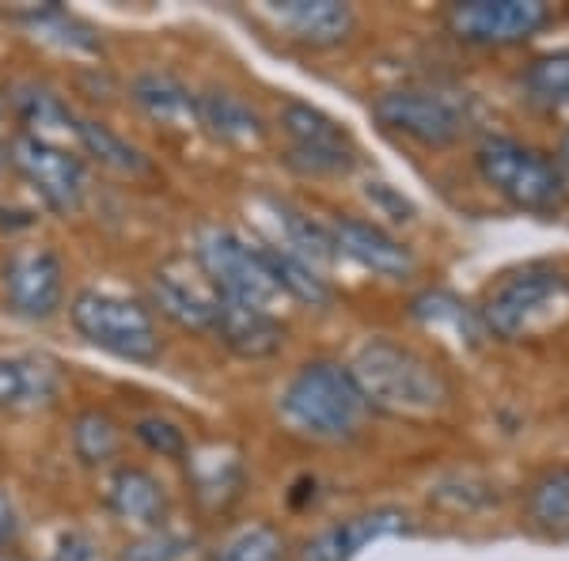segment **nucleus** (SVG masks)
<instances>
[{
  "instance_id": "f257e3e1",
  "label": "nucleus",
  "mask_w": 569,
  "mask_h": 561,
  "mask_svg": "<svg viewBox=\"0 0 569 561\" xmlns=\"http://www.w3.org/2000/svg\"><path fill=\"white\" fill-rule=\"evenodd\" d=\"M346 368L369 410H383L391 418H429L452 399L445 372L395 338H369Z\"/></svg>"
},
{
  "instance_id": "f03ea898",
  "label": "nucleus",
  "mask_w": 569,
  "mask_h": 561,
  "mask_svg": "<svg viewBox=\"0 0 569 561\" xmlns=\"http://www.w3.org/2000/svg\"><path fill=\"white\" fill-rule=\"evenodd\" d=\"M281 421L292 432L319 444H342L365 429L369 402L353 383L350 368L338 361H308L284 383L281 391Z\"/></svg>"
},
{
  "instance_id": "7ed1b4c3",
  "label": "nucleus",
  "mask_w": 569,
  "mask_h": 561,
  "mask_svg": "<svg viewBox=\"0 0 569 561\" xmlns=\"http://www.w3.org/2000/svg\"><path fill=\"white\" fill-rule=\"evenodd\" d=\"M569 315V273L547 262H531L525 270H512L486 292L479 319L486 334H498L505 342L536 338L547 327L562 323Z\"/></svg>"
},
{
  "instance_id": "20e7f679",
  "label": "nucleus",
  "mask_w": 569,
  "mask_h": 561,
  "mask_svg": "<svg viewBox=\"0 0 569 561\" xmlns=\"http://www.w3.org/2000/svg\"><path fill=\"white\" fill-rule=\"evenodd\" d=\"M475 171L482 182L509 201L520 213H555L566 201V179L558 163L536 144H525L517 137H486L475 149Z\"/></svg>"
},
{
  "instance_id": "39448f33",
  "label": "nucleus",
  "mask_w": 569,
  "mask_h": 561,
  "mask_svg": "<svg viewBox=\"0 0 569 561\" xmlns=\"http://www.w3.org/2000/svg\"><path fill=\"white\" fill-rule=\"evenodd\" d=\"M77 334L118 361L152 364L163 353V338L144 303L103 289H80L69 303Z\"/></svg>"
},
{
  "instance_id": "423d86ee",
  "label": "nucleus",
  "mask_w": 569,
  "mask_h": 561,
  "mask_svg": "<svg viewBox=\"0 0 569 561\" xmlns=\"http://www.w3.org/2000/svg\"><path fill=\"white\" fill-rule=\"evenodd\" d=\"M194 266L201 278L217 289L220 300L247 303V308L270 311L273 300H281L278 284L270 281V270L262 262L259 243L243 239L236 228L206 224L194 236Z\"/></svg>"
},
{
  "instance_id": "0eeeda50",
  "label": "nucleus",
  "mask_w": 569,
  "mask_h": 561,
  "mask_svg": "<svg viewBox=\"0 0 569 561\" xmlns=\"http://www.w3.org/2000/svg\"><path fill=\"white\" fill-rule=\"evenodd\" d=\"M372 118L421 149H448L471 130V103L445 88H391L372 99Z\"/></svg>"
},
{
  "instance_id": "6e6552de",
  "label": "nucleus",
  "mask_w": 569,
  "mask_h": 561,
  "mask_svg": "<svg viewBox=\"0 0 569 561\" xmlns=\"http://www.w3.org/2000/svg\"><path fill=\"white\" fill-rule=\"evenodd\" d=\"M278 126L289 141L284 149V163L297 174H311V179H323V174H350L357 163V144L350 130L342 122L327 114V110L289 99L278 114Z\"/></svg>"
},
{
  "instance_id": "1a4fd4ad",
  "label": "nucleus",
  "mask_w": 569,
  "mask_h": 561,
  "mask_svg": "<svg viewBox=\"0 0 569 561\" xmlns=\"http://www.w3.org/2000/svg\"><path fill=\"white\" fill-rule=\"evenodd\" d=\"M8 163L23 174L27 187L53 213L69 217L84 206L88 198V171L77 152L61 149L58 141H42L31 133H16L8 141Z\"/></svg>"
},
{
  "instance_id": "9d476101",
  "label": "nucleus",
  "mask_w": 569,
  "mask_h": 561,
  "mask_svg": "<svg viewBox=\"0 0 569 561\" xmlns=\"http://www.w3.org/2000/svg\"><path fill=\"white\" fill-rule=\"evenodd\" d=\"M0 289L12 315L46 323L66 303V266L53 247H16L0 266Z\"/></svg>"
},
{
  "instance_id": "9b49d317",
  "label": "nucleus",
  "mask_w": 569,
  "mask_h": 561,
  "mask_svg": "<svg viewBox=\"0 0 569 561\" xmlns=\"http://www.w3.org/2000/svg\"><path fill=\"white\" fill-rule=\"evenodd\" d=\"M448 31L471 46H517L555 20L543 0H463L448 8Z\"/></svg>"
},
{
  "instance_id": "f8f14e48",
  "label": "nucleus",
  "mask_w": 569,
  "mask_h": 561,
  "mask_svg": "<svg viewBox=\"0 0 569 561\" xmlns=\"http://www.w3.org/2000/svg\"><path fill=\"white\" fill-rule=\"evenodd\" d=\"M399 535H415V517L407 509H395V504H380V509L357 512V517L308 539L305 550H300V561H353L372 542Z\"/></svg>"
},
{
  "instance_id": "ddd939ff",
  "label": "nucleus",
  "mask_w": 569,
  "mask_h": 561,
  "mask_svg": "<svg viewBox=\"0 0 569 561\" xmlns=\"http://www.w3.org/2000/svg\"><path fill=\"white\" fill-rule=\"evenodd\" d=\"M61 364L39 349L0 353V413H39L61 399Z\"/></svg>"
},
{
  "instance_id": "4468645a",
  "label": "nucleus",
  "mask_w": 569,
  "mask_h": 561,
  "mask_svg": "<svg viewBox=\"0 0 569 561\" xmlns=\"http://www.w3.org/2000/svg\"><path fill=\"white\" fill-rule=\"evenodd\" d=\"M187 485L209 517H224L247 493V463L232 444H201L182 455Z\"/></svg>"
},
{
  "instance_id": "2eb2a0df",
  "label": "nucleus",
  "mask_w": 569,
  "mask_h": 561,
  "mask_svg": "<svg viewBox=\"0 0 569 561\" xmlns=\"http://www.w3.org/2000/svg\"><path fill=\"white\" fill-rule=\"evenodd\" d=\"M262 16L292 42L316 46V50L346 42L357 27V12L342 0H270Z\"/></svg>"
},
{
  "instance_id": "dca6fc26",
  "label": "nucleus",
  "mask_w": 569,
  "mask_h": 561,
  "mask_svg": "<svg viewBox=\"0 0 569 561\" xmlns=\"http://www.w3.org/2000/svg\"><path fill=\"white\" fill-rule=\"evenodd\" d=\"M330 239L338 247V259H353L365 270L380 273V278H410L415 273V251H410L402 239L383 232L380 224L361 217H335Z\"/></svg>"
},
{
  "instance_id": "f3484780",
  "label": "nucleus",
  "mask_w": 569,
  "mask_h": 561,
  "mask_svg": "<svg viewBox=\"0 0 569 561\" xmlns=\"http://www.w3.org/2000/svg\"><path fill=\"white\" fill-rule=\"evenodd\" d=\"M152 300L160 308V315H168L171 323L187 327V330H213L220 297L217 289L201 278V270L194 266H163L152 278Z\"/></svg>"
},
{
  "instance_id": "a211bd4d",
  "label": "nucleus",
  "mask_w": 569,
  "mask_h": 561,
  "mask_svg": "<svg viewBox=\"0 0 569 561\" xmlns=\"http://www.w3.org/2000/svg\"><path fill=\"white\" fill-rule=\"evenodd\" d=\"M107 509L114 512L122 523H130V528L163 531L168 512H171V501H168L163 482L152 471L122 463V467H114L107 478Z\"/></svg>"
},
{
  "instance_id": "6ab92c4d",
  "label": "nucleus",
  "mask_w": 569,
  "mask_h": 561,
  "mask_svg": "<svg viewBox=\"0 0 569 561\" xmlns=\"http://www.w3.org/2000/svg\"><path fill=\"white\" fill-rule=\"evenodd\" d=\"M209 334H213L224 349H232L236 357H243V361H266V357L281 353L289 330H284V323L273 315V311L220 300L217 323Z\"/></svg>"
},
{
  "instance_id": "aec40b11",
  "label": "nucleus",
  "mask_w": 569,
  "mask_h": 561,
  "mask_svg": "<svg viewBox=\"0 0 569 561\" xmlns=\"http://www.w3.org/2000/svg\"><path fill=\"white\" fill-rule=\"evenodd\" d=\"M194 118L213 141H224V144H254V141H262V133H266L259 110L224 88L201 91Z\"/></svg>"
},
{
  "instance_id": "412c9836",
  "label": "nucleus",
  "mask_w": 569,
  "mask_h": 561,
  "mask_svg": "<svg viewBox=\"0 0 569 561\" xmlns=\"http://www.w3.org/2000/svg\"><path fill=\"white\" fill-rule=\"evenodd\" d=\"M130 99L152 118V122L171 126V130H187V126H198V118H194L198 96L187 84H182L179 77H171V72L149 69V72H141V77H133Z\"/></svg>"
},
{
  "instance_id": "4be33fe9",
  "label": "nucleus",
  "mask_w": 569,
  "mask_h": 561,
  "mask_svg": "<svg viewBox=\"0 0 569 561\" xmlns=\"http://www.w3.org/2000/svg\"><path fill=\"white\" fill-rule=\"evenodd\" d=\"M266 206H270L273 224H278V236H281V243H273V247H281L284 254H292V259L311 266L316 273H319V266L338 262V247H335V239H330L327 224H319L316 217L300 213V209L289 206V201L270 198Z\"/></svg>"
},
{
  "instance_id": "5701e85b",
  "label": "nucleus",
  "mask_w": 569,
  "mask_h": 561,
  "mask_svg": "<svg viewBox=\"0 0 569 561\" xmlns=\"http://www.w3.org/2000/svg\"><path fill=\"white\" fill-rule=\"evenodd\" d=\"M8 107L20 118V133L42 137V141H53V133H72V122H77L66 99L39 80H16L8 88Z\"/></svg>"
},
{
  "instance_id": "b1692460",
  "label": "nucleus",
  "mask_w": 569,
  "mask_h": 561,
  "mask_svg": "<svg viewBox=\"0 0 569 561\" xmlns=\"http://www.w3.org/2000/svg\"><path fill=\"white\" fill-rule=\"evenodd\" d=\"M72 133H77L80 149H84L99 168L114 171V174H130V179H141V174L152 171V160L137 149L133 141H126L118 130H110L107 122H96V118H77L72 122Z\"/></svg>"
},
{
  "instance_id": "393cba45",
  "label": "nucleus",
  "mask_w": 569,
  "mask_h": 561,
  "mask_svg": "<svg viewBox=\"0 0 569 561\" xmlns=\"http://www.w3.org/2000/svg\"><path fill=\"white\" fill-rule=\"evenodd\" d=\"M525 512L543 539H569V467H550L528 485Z\"/></svg>"
},
{
  "instance_id": "a878e982",
  "label": "nucleus",
  "mask_w": 569,
  "mask_h": 561,
  "mask_svg": "<svg viewBox=\"0 0 569 561\" xmlns=\"http://www.w3.org/2000/svg\"><path fill=\"white\" fill-rule=\"evenodd\" d=\"M410 315L418 319V323L426 327H437V330H452L460 342H479L486 334L482 330V319H479V308H471V303H463L456 292L448 289H426L418 292L415 300H410Z\"/></svg>"
},
{
  "instance_id": "bb28decb",
  "label": "nucleus",
  "mask_w": 569,
  "mask_h": 561,
  "mask_svg": "<svg viewBox=\"0 0 569 561\" xmlns=\"http://www.w3.org/2000/svg\"><path fill=\"white\" fill-rule=\"evenodd\" d=\"M259 251H262L266 270H270V281L278 284L281 297H292V300L308 303V308H327V303L335 300V289L327 284L323 273H316L311 266L284 254L281 247H273V243H259Z\"/></svg>"
},
{
  "instance_id": "cd10ccee",
  "label": "nucleus",
  "mask_w": 569,
  "mask_h": 561,
  "mask_svg": "<svg viewBox=\"0 0 569 561\" xmlns=\"http://www.w3.org/2000/svg\"><path fill=\"white\" fill-rule=\"evenodd\" d=\"M16 23H23L27 31H34L39 39L61 46V50L72 53H99L103 42L91 31L88 23H80L77 16H69L61 4H42V8H27V12H12Z\"/></svg>"
},
{
  "instance_id": "c85d7f7f",
  "label": "nucleus",
  "mask_w": 569,
  "mask_h": 561,
  "mask_svg": "<svg viewBox=\"0 0 569 561\" xmlns=\"http://www.w3.org/2000/svg\"><path fill=\"white\" fill-rule=\"evenodd\" d=\"M69 440H72V452L84 467H103L110 459L118 455L122 448V432H118V421L110 418L107 410H80L72 418V429H69Z\"/></svg>"
},
{
  "instance_id": "c756f323",
  "label": "nucleus",
  "mask_w": 569,
  "mask_h": 561,
  "mask_svg": "<svg viewBox=\"0 0 569 561\" xmlns=\"http://www.w3.org/2000/svg\"><path fill=\"white\" fill-rule=\"evenodd\" d=\"M209 561H289V542L273 523H243L220 542Z\"/></svg>"
},
{
  "instance_id": "7c9ffc66",
  "label": "nucleus",
  "mask_w": 569,
  "mask_h": 561,
  "mask_svg": "<svg viewBox=\"0 0 569 561\" xmlns=\"http://www.w3.org/2000/svg\"><path fill=\"white\" fill-rule=\"evenodd\" d=\"M520 84H525L531 103L550 107V110H555V107H569V50L543 53V58H536L525 69Z\"/></svg>"
},
{
  "instance_id": "2f4dec72",
  "label": "nucleus",
  "mask_w": 569,
  "mask_h": 561,
  "mask_svg": "<svg viewBox=\"0 0 569 561\" xmlns=\"http://www.w3.org/2000/svg\"><path fill=\"white\" fill-rule=\"evenodd\" d=\"M133 437L141 440V444L149 448V452L163 455V459H182V455L190 452L187 432H182L176 421L160 418V413H144V418H137Z\"/></svg>"
},
{
  "instance_id": "473e14b6",
  "label": "nucleus",
  "mask_w": 569,
  "mask_h": 561,
  "mask_svg": "<svg viewBox=\"0 0 569 561\" xmlns=\"http://www.w3.org/2000/svg\"><path fill=\"white\" fill-rule=\"evenodd\" d=\"M190 550L187 535H171V531H144L141 539L118 554V561H182Z\"/></svg>"
},
{
  "instance_id": "72a5a7b5",
  "label": "nucleus",
  "mask_w": 569,
  "mask_h": 561,
  "mask_svg": "<svg viewBox=\"0 0 569 561\" xmlns=\"http://www.w3.org/2000/svg\"><path fill=\"white\" fill-rule=\"evenodd\" d=\"M369 201L376 209H380L383 217H391V220H399V224H407V220H415V206H410L407 198L399 194L395 187H388V182H369Z\"/></svg>"
},
{
  "instance_id": "f704fd0d",
  "label": "nucleus",
  "mask_w": 569,
  "mask_h": 561,
  "mask_svg": "<svg viewBox=\"0 0 569 561\" xmlns=\"http://www.w3.org/2000/svg\"><path fill=\"white\" fill-rule=\"evenodd\" d=\"M23 535V520H20V509L12 504V497L0 490V550H12L16 542Z\"/></svg>"
},
{
  "instance_id": "c9c22d12",
  "label": "nucleus",
  "mask_w": 569,
  "mask_h": 561,
  "mask_svg": "<svg viewBox=\"0 0 569 561\" xmlns=\"http://www.w3.org/2000/svg\"><path fill=\"white\" fill-rule=\"evenodd\" d=\"M558 171H562V179H566V187H569V133H566V141L558 144Z\"/></svg>"
},
{
  "instance_id": "e433bc0d",
  "label": "nucleus",
  "mask_w": 569,
  "mask_h": 561,
  "mask_svg": "<svg viewBox=\"0 0 569 561\" xmlns=\"http://www.w3.org/2000/svg\"><path fill=\"white\" fill-rule=\"evenodd\" d=\"M4 168H8V144L0 141V171H4Z\"/></svg>"
}]
</instances>
